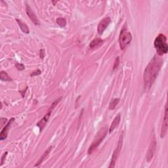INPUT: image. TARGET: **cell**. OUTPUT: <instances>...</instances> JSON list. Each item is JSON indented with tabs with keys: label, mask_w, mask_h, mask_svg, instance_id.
I'll return each mask as SVG.
<instances>
[{
	"label": "cell",
	"mask_w": 168,
	"mask_h": 168,
	"mask_svg": "<svg viewBox=\"0 0 168 168\" xmlns=\"http://www.w3.org/2000/svg\"><path fill=\"white\" fill-rule=\"evenodd\" d=\"M162 62V59L159 57V55H155L148 63L147 67H146L144 75H143L146 89L150 88L152 85L154 84L158 73L161 69Z\"/></svg>",
	"instance_id": "cell-1"
},
{
	"label": "cell",
	"mask_w": 168,
	"mask_h": 168,
	"mask_svg": "<svg viewBox=\"0 0 168 168\" xmlns=\"http://www.w3.org/2000/svg\"><path fill=\"white\" fill-rule=\"evenodd\" d=\"M167 38L164 34L158 35L156 38L154 40V47L156 49L158 55L162 56L164 54H166L168 51V45L166 43Z\"/></svg>",
	"instance_id": "cell-2"
},
{
	"label": "cell",
	"mask_w": 168,
	"mask_h": 168,
	"mask_svg": "<svg viewBox=\"0 0 168 168\" xmlns=\"http://www.w3.org/2000/svg\"><path fill=\"white\" fill-rule=\"evenodd\" d=\"M107 132H108V127L107 126H104L99 131V132L97 133L93 141V143H92V144L88 149L89 154H91L97 149V148L99 147V145L101 144L102 141L105 138Z\"/></svg>",
	"instance_id": "cell-3"
},
{
	"label": "cell",
	"mask_w": 168,
	"mask_h": 168,
	"mask_svg": "<svg viewBox=\"0 0 168 168\" xmlns=\"http://www.w3.org/2000/svg\"><path fill=\"white\" fill-rule=\"evenodd\" d=\"M132 40V35L128 30L125 27H123L121 30L120 36H119V43L120 47L121 50H124L127 47V46L130 44Z\"/></svg>",
	"instance_id": "cell-4"
},
{
	"label": "cell",
	"mask_w": 168,
	"mask_h": 168,
	"mask_svg": "<svg viewBox=\"0 0 168 168\" xmlns=\"http://www.w3.org/2000/svg\"><path fill=\"white\" fill-rule=\"evenodd\" d=\"M62 99V97H60L59 99H58L56 100V101L53 103L52 104H51V108L49 109V111L47 112V113L45 114V115L44 116V117L41 119V120L39 121V122L37 123V126L38 127L40 128V132L41 131V130H43V128H44V126L45 125V124L47 122L48 120H49V117H50V115H51V112L52 110H53V108H55V107L56 106V105L59 103V102L60 101V100Z\"/></svg>",
	"instance_id": "cell-5"
},
{
	"label": "cell",
	"mask_w": 168,
	"mask_h": 168,
	"mask_svg": "<svg viewBox=\"0 0 168 168\" xmlns=\"http://www.w3.org/2000/svg\"><path fill=\"white\" fill-rule=\"evenodd\" d=\"M156 147H157L156 139L155 135H153L152 139H151L149 147H148V148L147 155H146V158H147V161L148 162H150L151 161V160L152 159L153 156H154L156 149Z\"/></svg>",
	"instance_id": "cell-6"
},
{
	"label": "cell",
	"mask_w": 168,
	"mask_h": 168,
	"mask_svg": "<svg viewBox=\"0 0 168 168\" xmlns=\"http://www.w3.org/2000/svg\"><path fill=\"white\" fill-rule=\"evenodd\" d=\"M122 143H123V133H121V135L120 137V139H119L118 145H117V147L115 149V150H114V152L112 154V160L110 162V165H109V167H114V166H115L117 158H118V156H119V154H120L121 149V147H122Z\"/></svg>",
	"instance_id": "cell-7"
},
{
	"label": "cell",
	"mask_w": 168,
	"mask_h": 168,
	"mask_svg": "<svg viewBox=\"0 0 168 168\" xmlns=\"http://www.w3.org/2000/svg\"><path fill=\"white\" fill-rule=\"evenodd\" d=\"M168 115H167V105L165 104V113H164V118L163 120V123L161 128V133H160V137L161 138H164L165 136L166 135L167 131V127H168Z\"/></svg>",
	"instance_id": "cell-8"
},
{
	"label": "cell",
	"mask_w": 168,
	"mask_h": 168,
	"mask_svg": "<svg viewBox=\"0 0 168 168\" xmlns=\"http://www.w3.org/2000/svg\"><path fill=\"white\" fill-rule=\"evenodd\" d=\"M111 23V19L110 17H106L102 19L101 22L98 24L97 27V31L99 34H102L104 32V31L106 30L108 26Z\"/></svg>",
	"instance_id": "cell-9"
},
{
	"label": "cell",
	"mask_w": 168,
	"mask_h": 168,
	"mask_svg": "<svg viewBox=\"0 0 168 168\" xmlns=\"http://www.w3.org/2000/svg\"><path fill=\"white\" fill-rule=\"evenodd\" d=\"M26 12L27 15L28 16V17L30 18V19L32 21L34 24H36V25H40V21H39L37 16H36L35 13L32 11V9L30 8V7L29 6L28 3H26Z\"/></svg>",
	"instance_id": "cell-10"
},
{
	"label": "cell",
	"mask_w": 168,
	"mask_h": 168,
	"mask_svg": "<svg viewBox=\"0 0 168 168\" xmlns=\"http://www.w3.org/2000/svg\"><path fill=\"white\" fill-rule=\"evenodd\" d=\"M14 120V118H11V120H9L8 121V122L7 123L6 125L4 126L3 129V130H2L1 133H0V140L3 141L4 139H5L7 137V135H8L9 128H11V124L13 123Z\"/></svg>",
	"instance_id": "cell-11"
},
{
	"label": "cell",
	"mask_w": 168,
	"mask_h": 168,
	"mask_svg": "<svg viewBox=\"0 0 168 168\" xmlns=\"http://www.w3.org/2000/svg\"><path fill=\"white\" fill-rule=\"evenodd\" d=\"M120 120H121V116H120V114H119L117 115L116 118L114 119L112 123L110 125V129H109V133H112V131L115 130L117 127H118L119 123H120Z\"/></svg>",
	"instance_id": "cell-12"
},
{
	"label": "cell",
	"mask_w": 168,
	"mask_h": 168,
	"mask_svg": "<svg viewBox=\"0 0 168 168\" xmlns=\"http://www.w3.org/2000/svg\"><path fill=\"white\" fill-rule=\"evenodd\" d=\"M16 21L17 22L18 24L19 25V26H20V28L24 33L29 34V32H30V30H29L28 26L26 25L24 22H23L21 20H19V19H16Z\"/></svg>",
	"instance_id": "cell-13"
},
{
	"label": "cell",
	"mask_w": 168,
	"mask_h": 168,
	"mask_svg": "<svg viewBox=\"0 0 168 168\" xmlns=\"http://www.w3.org/2000/svg\"><path fill=\"white\" fill-rule=\"evenodd\" d=\"M103 40H102V39L95 38V40L92 41L91 43H90L89 47H90V48L93 49V48L98 47V46H99V45L101 46L102 44H103Z\"/></svg>",
	"instance_id": "cell-14"
},
{
	"label": "cell",
	"mask_w": 168,
	"mask_h": 168,
	"mask_svg": "<svg viewBox=\"0 0 168 168\" xmlns=\"http://www.w3.org/2000/svg\"><path fill=\"white\" fill-rule=\"evenodd\" d=\"M51 149H52V147H50L49 148H48V149L45 151V152H44V154H43L42 156H41V158H40V160H38V163L37 164H36L34 166L35 167H36V166H39V165H40L41 163H42L43 161H44L45 160V159L46 158H47V156H48V154H49V152H51Z\"/></svg>",
	"instance_id": "cell-15"
},
{
	"label": "cell",
	"mask_w": 168,
	"mask_h": 168,
	"mask_svg": "<svg viewBox=\"0 0 168 168\" xmlns=\"http://www.w3.org/2000/svg\"><path fill=\"white\" fill-rule=\"evenodd\" d=\"M0 79L2 81H6V82H10L12 81V79L9 76L8 74H7L5 72L1 71L0 72Z\"/></svg>",
	"instance_id": "cell-16"
},
{
	"label": "cell",
	"mask_w": 168,
	"mask_h": 168,
	"mask_svg": "<svg viewBox=\"0 0 168 168\" xmlns=\"http://www.w3.org/2000/svg\"><path fill=\"white\" fill-rule=\"evenodd\" d=\"M120 99L116 98V99H113L112 100L111 102L110 103V105H109V109L111 110H114L116 108V106L118 105V104L119 102H120Z\"/></svg>",
	"instance_id": "cell-17"
},
{
	"label": "cell",
	"mask_w": 168,
	"mask_h": 168,
	"mask_svg": "<svg viewBox=\"0 0 168 168\" xmlns=\"http://www.w3.org/2000/svg\"><path fill=\"white\" fill-rule=\"evenodd\" d=\"M57 23L59 25L60 27H65L66 25H67V21L64 19L63 18H58L56 20Z\"/></svg>",
	"instance_id": "cell-18"
},
{
	"label": "cell",
	"mask_w": 168,
	"mask_h": 168,
	"mask_svg": "<svg viewBox=\"0 0 168 168\" xmlns=\"http://www.w3.org/2000/svg\"><path fill=\"white\" fill-rule=\"evenodd\" d=\"M119 64H120V58H119V57H116V58L115 63H114V67H113V70H116L117 68H118Z\"/></svg>",
	"instance_id": "cell-19"
},
{
	"label": "cell",
	"mask_w": 168,
	"mask_h": 168,
	"mask_svg": "<svg viewBox=\"0 0 168 168\" xmlns=\"http://www.w3.org/2000/svg\"><path fill=\"white\" fill-rule=\"evenodd\" d=\"M15 67L19 70H24V69H25L24 64H20V63H16Z\"/></svg>",
	"instance_id": "cell-20"
},
{
	"label": "cell",
	"mask_w": 168,
	"mask_h": 168,
	"mask_svg": "<svg viewBox=\"0 0 168 168\" xmlns=\"http://www.w3.org/2000/svg\"><path fill=\"white\" fill-rule=\"evenodd\" d=\"M1 121H0V122H1V126H2V127H3V126L4 125V124H5L6 123H7V120L6 118H1V120H0Z\"/></svg>",
	"instance_id": "cell-21"
},
{
	"label": "cell",
	"mask_w": 168,
	"mask_h": 168,
	"mask_svg": "<svg viewBox=\"0 0 168 168\" xmlns=\"http://www.w3.org/2000/svg\"><path fill=\"white\" fill-rule=\"evenodd\" d=\"M7 155V152H6L5 153H4L3 155L2 156V157H1V165H2L3 164L4 160H5V157H6Z\"/></svg>",
	"instance_id": "cell-22"
},
{
	"label": "cell",
	"mask_w": 168,
	"mask_h": 168,
	"mask_svg": "<svg viewBox=\"0 0 168 168\" xmlns=\"http://www.w3.org/2000/svg\"><path fill=\"white\" fill-rule=\"evenodd\" d=\"M41 74V71L40 70H38L36 72H34L33 73H32L30 74V76H34V75H40Z\"/></svg>",
	"instance_id": "cell-23"
},
{
	"label": "cell",
	"mask_w": 168,
	"mask_h": 168,
	"mask_svg": "<svg viewBox=\"0 0 168 168\" xmlns=\"http://www.w3.org/2000/svg\"><path fill=\"white\" fill-rule=\"evenodd\" d=\"M40 58H44V57H45V50L44 49H41L40 50Z\"/></svg>",
	"instance_id": "cell-24"
}]
</instances>
